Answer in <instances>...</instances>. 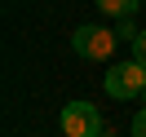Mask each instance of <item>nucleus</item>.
<instances>
[{
  "label": "nucleus",
  "mask_w": 146,
  "mask_h": 137,
  "mask_svg": "<svg viewBox=\"0 0 146 137\" xmlns=\"http://www.w3.org/2000/svg\"><path fill=\"white\" fill-rule=\"evenodd\" d=\"M93 137H115V133H111V128H102V133H93Z\"/></svg>",
  "instance_id": "8"
},
{
  "label": "nucleus",
  "mask_w": 146,
  "mask_h": 137,
  "mask_svg": "<svg viewBox=\"0 0 146 137\" xmlns=\"http://www.w3.org/2000/svg\"><path fill=\"white\" fill-rule=\"evenodd\" d=\"M133 137H146V106L133 115Z\"/></svg>",
  "instance_id": "7"
},
{
  "label": "nucleus",
  "mask_w": 146,
  "mask_h": 137,
  "mask_svg": "<svg viewBox=\"0 0 146 137\" xmlns=\"http://www.w3.org/2000/svg\"><path fill=\"white\" fill-rule=\"evenodd\" d=\"M142 106H146V93H142Z\"/></svg>",
  "instance_id": "9"
},
{
  "label": "nucleus",
  "mask_w": 146,
  "mask_h": 137,
  "mask_svg": "<svg viewBox=\"0 0 146 137\" xmlns=\"http://www.w3.org/2000/svg\"><path fill=\"white\" fill-rule=\"evenodd\" d=\"M146 93V66L142 62H115L106 71V97L128 102V97H142Z\"/></svg>",
  "instance_id": "1"
},
{
  "label": "nucleus",
  "mask_w": 146,
  "mask_h": 137,
  "mask_svg": "<svg viewBox=\"0 0 146 137\" xmlns=\"http://www.w3.org/2000/svg\"><path fill=\"white\" fill-rule=\"evenodd\" d=\"M115 31H106V27H93V22H89V27H75V36H71V49H75V53H80V58H89V62H106V58H111V49H115Z\"/></svg>",
  "instance_id": "2"
},
{
  "label": "nucleus",
  "mask_w": 146,
  "mask_h": 137,
  "mask_svg": "<svg viewBox=\"0 0 146 137\" xmlns=\"http://www.w3.org/2000/svg\"><path fill=\"white\" fill-rule=\"evenodd\" d=\"M102 115H98V106L93 102H66L62 106V133L66 137H93V133H102Z\"/></svg>",
  "instance_id": "3"
},
{
  "label": "nucleus",
  "mask_w": 146,
  "mask_h": 137,
  "mask_svg": "<svg viewBox=\"0 0 146 137\" xmlns=\"http://www.w3.org/2000/svg\"><path fill=\"white\" fill-rule=\"evenodd\" d=\"M115 36H119V40H128V44H133V40L142 36V31L133 27V18H119V31H115Z\"/></svg>",
  "instance_id": "5"
},
{
  "label": "nucleus",
  "mask_w": 146,
  "mask_h": 137,
  "mask_svg": "<svg viewBox=\"0 0 146 137\" xmlns=\"http://www.w3.org/2000/svg\"><path fill=\"white\" fill-rule=\"evenodd\" d=\"M137 5H142V0H98V9L111 13V18H133Z\"/></svg>",
  "instance_id": "4"
},
{
  "label": "nucleus",
  "mask_w": 146,
  "mask_h": 137,
  "mask_svg": "<svg viewBox=\"0 0 146 137\" xmlns=\"http://www.w3.org/2000/svg\"><path fill=\"white\" fill-rule=\"evenodd\" d=\"M133 62H142V66H146V31L133 40Z\"/></svg>",
  "instance_id": "6"
}]
</instances>
